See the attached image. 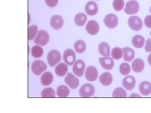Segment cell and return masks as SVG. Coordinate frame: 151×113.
<instances>
[{
  "instance_id": "cell-1",
  "label": "cell",
  "mask_w": 151,
  "mask_h": 113,
  "mask_svg": "<svg viewBox=\"0 0 151 113\" xmlns=\"http://www.w3.org/2000/svg\"><path fill=\"white\" fill-rule=\"evenodd\" d=\"M61 54L56 50H51L47 55V60L49 65L51 67H54L61 60Z\"/></svg>"
},
{
  "instance_id": "cell-2",
  "label": "cell",
  "mask_w": 151,
  "mask_h": 113,
  "mask_svg": "<svg viewBox=\"0 0 151 113\" xmlns=\"http://www.w3.org/2000/svg\"><path fill=\"white\" fill-rule=\"evenodd\" d=\"M95 90L94 86L90 84L83 85L79 89V94L80 97L83 98H89L94 95Z\"/></svg>"
},
{
  "instance_id": "cell-3",
  "label": "cell",
  "mask_w": 151,
  "mask_h": 113,
  "mask_svg": "<svg viewBox=\"0 0 151 113\" xmlns=\"http://www.w3.org/2000/svg\"><path fill=\"white\" fill-rule=\"evenodd\" d=\"M47 66L46 63L42 60H35L32 65V70L34 74L37 75H41L42 72L46 70Z\"/></svg>"
},
{
  "instance_id": "cell-4",
  "label": "cell",
  "mask_w": 151,
  "mask_h": 113,
  "mask_svg": "<svg viewBox=\"0 0 151 113\" xmlns=\"http://www.w3.org/2000/svg\"><path fill=\"white\" fill-rule=\"evenodd\" d=\"M139 9V5L136 0H131L126 4L124 11L128 15L135 14L137 13Z\"/></svg>"
},
{
  "instance_id": "cell-5",
  "label": "cell",
  "mask_w": 151,
  "mask_h": 113,
  "mask_svg": "<svg viewBox=\"0 0 151 113\" xmlns=\"http://www.w3.org/2000/svg\"><path fill=\"white\" fill-rule=\"evenodd\" d=\"M49 39L50 36L48 33L46 31L40 30L36 37L35 42L39 45L45 46L48 43Z\"/></svg>"
},
{
  "instance_id": "cell-6",
  "label": "cell",
  "mask_w": 151,
  "mask_h": 113,
  "mask_svg": "<svg viewBox=\"0 0 151 113\" xmlns=\"http://www.w3.org/2000/svg\"><path fill=\"white\" fill-rule=\"evenodd\" d=\"M129 26L135 31L140 30L143 27V23L141 19L137 16L130 17L128 20Z\"/></svg>"
},
{
  "instance_id": "cell-7",
  "label": "cell",
  "mask_w": 151,
  "mask_h": 113,
  "mask_svg": "<svg viewBox=\"0 0 151 113\" xmlns=\"http://www.w3.org/2000/svg\"><path fill=\"white\" fill-rule=\"evenodd\" d=\"M85 68V64L84 61L78 59L76 61L73 65V73L78 77H81L84 75Z\"/></svg>"
},
{
  "instance_id": "cell-8",
  "label": "cell",
  "mask_w": 151,
  "mask_h": 113,
  "mask_svg": "<svg viewBox=\"0 0 151 113\" xmlns=\"http://www.w3.org/2000/svg\"><path fill=\"white\" fill-rule=\"evenodd\" d=\"M118 17L114 14H111L107 15L104 19V22L105 26L110 29H114L118 24Z\"/></svg>"
},
{
  "instance_id": "cell-9",
  "label": "cell",
  "mask_w": 151,
  "mask_h": 113,
  "mask_svg": "<svg viewBox=\"0 0 151 113\" xmlns=\"http://www.w3.org/2000/svg\"><path fill=\"white\" fill-rule=\"evenodd\" d=\"M63 59L66 64L69 66H71L75 62L76 59L75 52L72 49H66L63 54Z\"/></svg>"
},
{
  "instance_id": "cell-10",
  "label": "cell",
  "mask_w": 151,
  "mask_h": 113,
  "mask_svg": "<svg viewBox=\"0 0 151 113\" xmlns=\"http://www.w3.org/2000/svg\"><path fill=\"white\" fill-rule=\"evenodd\" d=\"M85 78L87 81H96L98 77V72L97 68L94 66H89L86 69L85 74Z\"/></svg>"
},
{
  "instance_id": "cell-11",
  "label": "cell",
  "mask_w": 151,
  "mask_h": 113,
  "mask_svg": "<svg viewBox=\"0 0 151 113\" xmlns=\"http://www.w3.org/2000/svg\"><path fill=\"white\" fill-rule=\"evenodd\" d=\"M64 81L70 89H76L79 86V80L72 73H68L64 79Z\"/></svg>"
},
{
  "instance_id": "cell-12",
  "label": "cell",
  "mask_w": 151,
  "mask_h": 113,
  "mask_svg": "<svg viewBox=\"0 0 151 113\" xmlns=\"http://www.w3.org/2000/svg\"><path fill=\"white\" fill-rule=\"evenodd\" d=\"M86 31L92 35H95L98 33L100 29L99 25L95 21H89L88 22L86 25Z\"/></svg>"
},
{
  "instance_id": "cell-13",
  "label": "cell",
  "mask_w": 151,
  "mask_h": 113,
  "mask_svg": "<svg viewBox=\"0 0 151 113\" xmlns=\"http://www.w3.org/2000/svg\"><path fill=\"white\" fill-rule=\"evenodd\" d=\"M63 19L60 16L54 15L50 19V25L55 29H60L63 26Z\"/></svg>"
},
{
  "instance_id": "cell-14",
  "label": "cell",
  "mask_w": 151,
  "mask_h": 113,
  "mask_svg": "<svg viewBox=\"0 0 151 113\" xmlns=\"http://www.w3.org/2000/svg\"><path fill=\"white\" fill-rule=\"evenodd\" d=\"M122 84L124 88L128 91H131L134 88L136 84V79L132 76H128L123 79Z\"/></svg>"
},
{
  "instance_id": "cell-15",
  "label": "cell",
  "mask_w": 151,
  "mask_h": 113,
  "mask_svg": "<svg viewBox=\"0 0 151 113\" xmlns=\"http://www.w3.org/2000/svg\"><path fill=\"white\" fill-rule=\"evenodd\" d=\"M85 10L86 14L89 15H95L98 12V6L94 1H91L88 2L85 6Z\"/></svg>"
},
{
  "instance_id": "cell-16",
  "label": "cell",
  "mask_w": 151,
  "mask_h": 113,
  "mask_svg": "<svg viewBox=\"0 0 151 113\" xmlns=\"http://www.w3.org/2000/svg\"><path fill=\"white\" fill-rule=\"evenodd\" d=\"M99 61L102 67L105 70H111L114 67V61L111 57H101L99 58Z\"/></svg>"
},
{
  "instance_id": "cell-17",
  "label": "cell",
  "mask_w": 151,
  "mask_h": 113,
  "mask_svg": "<svg viewBox=\"0 0 151 113\" xmlns=\"http://www.w3.org/2000/svg\"><path fill=\"white\" fill-rule=\"evenodd\" d=\"M145 64L142 59L137 58L132 63V70L136 73H140L145 68Z\"/></svg>"
},
{
  "instance_id": "cell-18",
  "label": "cell",
  "mask_w": 151,
  "mask_h": 113,
  "mask_svg": "<svg viewBox=\"0 0 151 113\" xmlns=\"http://www.w3.org/2000/svg\"><path fill=\"white\" fill-rule=\"evenodd\" d=\"M113 77L109 72H105L100 75V81L101 84L104 86H109L113 82Z\"/></svg>"
},
{
  "instance_id": "cell-19",
  "label": "cell",
  "mask_w": 151,
  "mask_h": 113,
  "mask_svg": "<svg viewBox=\"0 0 151 113\" xmlns=\"http://www.w3.org/2000/svg\"><path fill=\"white\" fill-rule=\"evenodd\" d=\"M140 92L144 96H148L151 93V84L148 81H143L139 86Z\"/></svg>"
},
{
  "instance_id": "cell-20",
  "label": "cell",
  "mask_w": 151,
  "mask_h": 113,
  "mask_svg": "<svg viewBox=\"0 0 151 113\" xmlns=\"http://www.w3.org/2000/svg\"><path fill=\"white\" fill-rule=\"evenodd\" d=\"M145 42V41L144 37L139 34L134 36L132 39V44L136 48H142L144 46Z\"/></svg>"
},
{
  "instance_id": "cell-21",
  "label": "cell",
  "mask_w": 151,
  "mask_h": 113,
  "mask_svg": "<svg viewBox=\"0 0 151 113\" xmlns=\"http://www.w3.org/2000/svg\"><path fill=\"white\" fill-rule=\"evenodd\" d=\"M124 51V59L127 62H130L135 57L134 51L129 47L122 49Z\"/></svg>"
},
{
  "instance_id": "cell-22",
  "label": "cell",
  "mask_w": 151,
  "mask_h": 113,
  "mask_svg": "<svg viewBox=\"0 0 151 113\" xmlns=\"http://www.w3.org/2000/svg\"><path fill=\"white\" fill-rule=\"evenodd\" d=\"M53 80V75L50 72H45L41 77V82L42 85L44 86H49L52 83Z\"/></svg>"
},
{
  "instance_id": "cell-23",
  "label": "cell",
  "mask_w": 151,
  "mask_h": 113,
  "mask_svg": "<svg viewBox=\"0 0 151 113\" xmlns=\"http://www.w3.org/2000/svg\"><path fill=\"white\" fill-rule=\"evenodd\" d=\"M99 52L102 56L109 57L110 56L111 48L108 43L103 42L100 44L98 47Z\"/></svg>"
},
{
  "instance_id": "cell-24",
  "label": "cell",
  "mask_w": 151,
  "mask_h": 113,
  "mask_svg": "<svg viewBox=\"0 0 151 113\" xmlns=\"http://www.w3.org/2000/svg\"><path fill=\"white\" fill-rule=\"evenodd\" d=\"M68 67L66 64L60 63L55 67V72L56 75L60 77L64 76L67 73Z\"/></svg>"
},
{
  "instance_id": "cell-25",
  "label": "cell",
  "mask_w": 151,
  "mask_h": 113,
  "mask_svg": "<svg viewBox=\"0 0 151 113\" xmlns=\"http://www.w3.org/2000/svg\"><path fill=\"white\" fill-rule=\"evenodd\" d=\"M70 94V90L67 86H60L58 87L57 90V94L60 98H66L69 96Z\"/></svg>"
},
{
  "instance_id": "cell-26",
  "label": "cell",
  "mask_w": 151,
  "mask_h": 113,
  "mask_svg": "<svg viewBox=\"0 0 151 113\" xmlns=\"http://www.w3.org/2000/svg\"><path fill=\"white\" fill-rule=\"evenodd\" d=\"M74 21L76 25L79 26H83L87 21V16L84 13H79L76 16Z\"/></svg>"
},
{
  "instance_id": "cell-27",
  "label": "cell",
  "mask_w": 151,
  "mask_h": 113,
  "mask_svg": "<svg viewBox=\"0 0 151 113\" xmlns=\"http://www.w3.org/2000/svg\"><path fill=\"white\" fill-rule=\"evenodd\" d=\"M74 48L77 53L81 54L85 51L86 49V44L83 41H77L74 44Z\"/></svg>"
},
{
  "instance_id": "cell-28",
  "label": "cell",
  "mask_w": 151,
  "mask_h": 113,
  "mask_svg": "<svg viewBox=\"0 0 151 113\" xmlns=\"http://www.w3.org/2000/svg\"><path fill=\"white\" fill-rule=\"evenodd\" d=\"M43 49L38 45H35L32 49L31 53L32 56L35 58H39L43 54Z\"/></svg>"
},
{
  "instance_id": "cell-29",
  "label": "cell",
  "mask_w": 151,
  "mask_h": 113,
  "mask_svg": "<svg viewBox=\"0 0 151 113\" xmlns=\"http://www.w3.org/2000/svg\"><path fill=\"white\" fill-rule=\"evenodd\" d=\"M113 97L114 98H127V93L126 91L122 87H118L113 91Z\"/></svg>"
},
{
  "instance_id": "cell-30",
  "label": "cell",
  "mask_w": 151,
  "mask_h": 113,
  "mask_svg": "<svg viewBox=\"0 0 151 113\" xmlns=\"http://www.w3.org/2000/svg\"><path fill=\"white\" fill-rule=\"evenodd\" d=\"M41 96L42 98H55V92L52 88H45L42 92Z\"/></svg>"
},
{
  "instance_id": "cell-31",
  "label": "cell",
  "mask_w": 151,
  "mask_h": 113,
  "mask_svg": "<svg viewBox=\"0 0 151 113\" xmlns=\"http://www.w3.org/2000/svg\"><path fill=\"white\" fill-rule=\"evenodd\" d=\"M123 55V49L119 47H116L113 48L111 51L112 57L116 60L121 59Z\"/></svg>"
},
{
  "instance_id": "cell-32",
  "label": "cell",
  "mask_w": 151,
  "mask_h": 113,
  "mask_svg": "<svg viewBox=\"0 0 151 113\" xmlns=\"http://www.w3.org/2000/svg\"><path fill=\"white\" fill-rule=\"evenodd\" d=\"M37 26L35 25H33L31 26H29L28 31V40H32L34 39L37 34Z\"/></svg>"
},
{
  "instance_id": "cell-33",
  "label": "cell",
  "mask_w": 151,
  "mask_h": 113,
  "mask_svg": "<svg viewBox=\"0 0 151 113\" xmlns=\"http://www.w3.org/2000/svg\"><path fill=\"white\" fill-rule=\"evenodd\" d=\"M131 68L130 65L126 62H124L120 65V73L124 75H127L129 74Z\"/></svg>"
},
{
  "instance_id": "cell-34",
  "label": "cell",
  "mask_w": 151,
  "mask_h": 113,
  "mask_svg": "<svg viewBox=\"0 0 151 113\" xmlns=\"http://www.w3.org/2000/svg\"><path fill=\"white\" fill-rule=\"evenodd\" d=\"M124 6V0H114L113 2V8L115 10L119 11L123 9Z\"/></svg>"
},
{
  "instance_id": "cell-35",
  "label": "cell",
  "mask_w": 151,
  "mask_h": 113,
  "mask_svg": "<svg viewBox=\"0 0 151 113\" xmlns=\"http://www.w3.org/2000/svg\"><path fill=\"white\" fill-rule=\"evenodd\" d=\"M47 5L50 7H54L58 4V0H45Z\"/></svg>"
},
{
  "instance_id": "cell-36",
  "label": "cell",
  "mask_w": 151,
  "mask_h": 113,
  "mask_svg": "<svg viewBox=\"0 0 151 113\" xmlns=\"http://www.w3.org/2000/svg\"><path fill=\"white\" fill-rule=\"evenodd\" d=\"M145 25L149 28H151V15H148L144 20Z\"/></svg>"
},
{
  "instance_id": "cell-37",
  "label": "cell",
  "mask_w": 151,
  "mask_h": 113,
  "mask_svg": "<svg viewBox=\"0 0 151 113\" xmlns=\"http://www.w3.org/2000/svg\"><path fill=\"white\" fill-rule=\"evenodd\" d=\"M145 49L147 52H150L151 51V39L149 38L147 40Z\"/></svg>"
},
{
  "instance_id": "cell-38",
  "label": "cell",
  "mask_w": 151,
  "mask_h": 113,
  "mask_svg": "<svg viewBox=\"0 0 151 113\" xmlns=\"http://www.w3.org/2000/svg\"><path fill=\"white\" fill-rule=\"evenodd\" d=\"M148 62L150 65L151 66V53L150 54L148 57Z\"/></svg>"
},
{
  "instance_id": "cell-39",
  "label": "cell",
  "mask_w": 151,
  "mask_h": 113,
  "mask_svg": "<svg viewBox=\"0 0 151 113\" xmlns=\"http://www.w3.org/2000/svg\"><path fill=\"white\" fill-rule=\"evenodd\" d=\"M150 12L151 14V6L150 7Z\"/></svg>"
},
{
  "instance_id": "cell-40",
  "label": "cell",
  "mask_w": 151,
  "mask_h": 113,
  "mask_svg": "<svg viewBox=\"0 0 151 113\" xmlns=\"http://www.w3.org/2000/svg\"><path fill=\"white\" fill-rule=\"evenodd\" d=\"M150 36H151V31H150Z\"/></svg>"
},
{
  "instance_id": "cell-41",
  "label": "cell",
  "mask_w": 151,
  "mask_h": 113,
  "mask_svg": "<svg viewBox=\"0 0 151 113\" xmlns=\"http://www.w3.org/2000/svg\"><path fill=\"white\" fill-rule=\"evenodd\" d=\"M96 1H99V0H96Z\"/></svg>"
}]
</instances>
